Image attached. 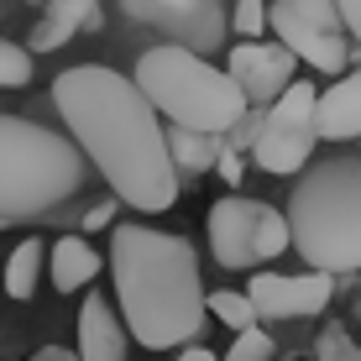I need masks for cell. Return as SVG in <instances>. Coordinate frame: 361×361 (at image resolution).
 Wrapping results in <instances>:
<instances>
[{
	"instance_id": "cell-1",
	"label": "cell",
	"mask_w": 361,
	"mask_h": 361,
	"mask_svg": "<svg viewBox=\"0 0 361 361\" xmlns=\"http://www.w3.org/2000/svg\"><path fill=\"white\" fill-rule=\"evenodd\" d=\"M58 116L105 173V183L136 209H168L178 199V163L147 90L105 63H79L53 79Z\"/></svg>"
},
{
	"instance_id": "cell-2",
	"label": "cell",
	"mask_w": 361,
	"mask_h": 361,
	"mask_svg": "<svg viewBox=\"0 0 361 361\" xmlns=\"http://www.w3.org/2000/svg\"><path fill=\"white\" fill-rule=\"evenodd\" d=\"M110 278H116L121 319L131 341L147 351H173L194 341L204 325V283L199 257L183 235L152 231V226H116L110 231Z\"/></svg>"
},
{
	"instance_id": "cell-3",
	"label": "cell",
	"mask_w": 361,
	"mask_h": 361,
	"mask_svg": "<svg viewBox=\"0 0 361 361\" xmlns=\"http://www.w3.org/2000/svg\"><path fill=\"white\" fill-rule=\"evenodd\" d=\"M84 183V147L27 116H0V226L68 204Z\"/></svg>"
},
{
	"instance_id": "cell-4",
	"label": "cell",
	"mask_w": 361,
	"mask_h": 361,
	"mask_svg": "<svg viewBox=\"0 0 361 361\" xmlns=\"http://www.w3.org/2000/svg\"><path fill=\"white\" fill-rule=\"evenodd\" d=\"M288 231H293V252L309 267L325 272L361 267V157L319 163L293 183Z\"/></svg>"
},
{
	"instance_id": "cell-5",
	"label": "cell",
	"mask_w": 361,
	"mask_h": 361,
	"mask_svg": "<svg viewBox=\"0 0 361 361\" xmlns=\"http://www.w3.org/2000/svg\"><path fill=\"white\" fill-rule=\"evenodd\" d=\"M136 84L157 105V116H168L173 126H199V131H235L246 121L252 99L241 94V84L231 73L209 68L194 47L183 42H157L136 58Z\"/></svg>"
},
{
	"instance_id": "cell-6",
	"label": "cell",
	"mask_w": 361,
	"mask_h": 361,
	"mask_svg": "<svg viewBox=\"0 0 361 361\" xmlns=\"http://www.w3.org/2000/svg\"><path fill=\"white\" fill-rule=\"evenodd\" d=\"M319 90L314 84H288L278 99L267 105L262 126H257V142H252V157L262 173H278V178H288L309 163V152H314L319 142Z\"/></svg>"
},
{
	"instance_id": "cell-7",
	"label": "cell",
	"mask_w": 361,
	"mask_h": 361,
	"mask_svg": "<svg viewBox=\"0 0 361 361\" xmlns=\"http://www.w3.org/2000/svg\"><path fill=\"white\" fill-rule=\"evenodd\" d=\"M267 27L278 32V42H288L309 68L319 73H341L345 58H351V42H345V21L335 0H272Z\"/></svg>"
},
{
	"instance_id": "cell-8",
	"label": "cell",
	"mask_w": 361,
	"mask_h": 361,
	"mask_svg": "<svg viewBox=\"0 0 361 361\" xmlns=\"http://www.w3.org/2000/svg\"><path fill=\"white\" fill-rule=\"evenodd\" d=\"M298 53L288 42H262V37H241V47H231V79L241 84V94L252 105H272L283 90L293 84Z\"/></svg>"
},
{
	"instance_id": "cell-9",
	"label": "cell",
	"mask_w": 361,
	"mask_h": 361,
	"mask_svg": "<svg viewBox=\"0 0 361 361\" xmlns=\"http://www.w3.org/2000/svg\"><path fill=\"white\" fill-rule=\"evenodd\" d=\"M330 288H335V272L325 267H309L304 278H283V272H257L252 278V304L262 319H309L330 304Z\"/></svg>"
},
{
	"instance_id": "cell-10",
	"label": "cell",
	"mask_w": 361,
	"mask_h": 361,
	"mask_svg": "<svg viewBox=\"0 0 361 361\" xmlns=\"http://www.w3.org/2000/svg\"><path fill=\"white\" fill-rule=\"evenodd\" d=\"M262 199H215L209 204V252H215L220 267L241 272V267H257V231H262Z\"/></svg>"
},
{
	"instance_id": "cell-11",
	"label": "cell",
	"mask_w": 361,
	"mask_h": 361,
	"mask_svg": "<svg viewBox=\"0 0 361 361\" xmlns=\"http://www.w3.org/2000/svg\"><path fill=\"white\" fill-rule=\"evenodd\" d=\"M126 325L110 298H84L79 309V361H126Z\"/></svg>"
},
{
	"instance_id": "cell-12",
	"label": "cell",
	"mask_w": 361,
	"mask_h": 361,
	"mask_svg": "<svg viewBox=\"0 0 361 361\" xmlns=\"http://www.w3.org/2000/svg\"><path fill=\"white\" fill-rule=\"evenodd\" d=\"M319 136L325 142H351L361 136V68H351L345 79H335L330 90H319Z\"/></svg>"
},
{
	"instance_id": "cell-13",
	"label": "cell",
	"mask_w": 361,
	"mask_h": 361,
	"mask_svg": "<svg viewBox=\"0 0 361 361\" xmlns=\"http://www.w3.org/2000/svg\"><path fill=\"white\" fill-rule=\"evenodd\" d=\"M84 27H99L94 0H47L42 21H37V32H32V47L37 53H58V47L73 42Z\"/></svg>"
},
{
	"instance_id": "cell-14",
	"label": "cell",
	"mask_w": 361,
	"mask_h": 361,
	"mask_svg": "<svg viewBox=\"0 0 361 361\" xmlns=\"http://www.w3.org/2000/svg\"><path fill=\"white\" fill-rule=\"evenodd\" d=\"M47 267H53V283L63 293L73 288H84V283H94L99 278V252L90 241H79V235H63V241L47 252Z\"/></svg>"
},
{
	"instance_id": "cell-15",
	"label": "cell",
	"mask_w": 361,
	"mask_h": 361,
	"mask_svg": "<svg viewBox=\"0 0 361 361\" xmlns=\"http://www.w3.org/2000/svg\"><path fill=\"white\" fill-rule=\"evenodd\" d=\"M168 152L178 173H204L220 163V131H199V126H173L168 131Z\"/></svg>"
},
{
	"instance_id": "cell-16",
	"label": "cell",
	"mask_w": 361,
	"mask_h": 361,
	"mask_svg": "<svg viewBox=\"0 0 361 361\" xmlns=\"http://www.w3.org/2000/svg\"><path fill=\"white\" fill-rule=\"evenodd\" d=\"M42 262H47V252H42V241H21L16 252H11V262H6V293L11 298H37V278H42Z\"/></svg>"
},
{
	"instance_id": "cell-17",
	"label": "cell",
	"mask_w": 361,
	"mask_h": 361,
	"mask_svg": "<svg viewBox=\"0 0 361 361\" xmlns=\"http://www.w3.org/2000/svg\"><path fill=\"white\" fill-rule=\"evenodd\" d=\"M204 304H209V314H215L220 325H231V330L257 325V304H252V293H231V288H220V293H209Z\"/></svg>"
},
{
	"instance_id": "cell-18",
	"label": "cell",
	"mask_w": 361,
	"mask_h": 361,
	"mask_svg": "<svg viewBox=\"0 0 361 361\" xmlns=\"http://www.w3.org/2000/svg\"><path fill=\"white\" fill-rule=\"evenodd\" d=\"M32 47L11 42V37H0V90H21V84H32Z\"/></svg>"
},
{
	"instance_id": "cell-19",
	"label": "cell",
	"mask_w": 361,
	"mask_h": 361,
	"mask_svg": "<svg viewBox=\"0 0 361 361\" xmlns=\"http://www.w3.org/2000/svg\"><path fill=\"white\" fill-rule=\"evenodd\" d=\"M226 361H272V335H267V330H257V325L235 330V341H231Z\"/></svg>"
},
{
	"instance_id": "cell-20",
	"label": "cell",
	"mask_w": 361,
	"mask_h": 361,
	"mask_svg": "<svg viewBox=\"0 0 361 361\" xmlns=\"http://www.w3.org/2000/svg\"><path fill=\"white\" fill-rule=\"evenodd\" d=\"M314 356L319 361H361V345L345 335V325H325L314 341Z\"/></svg>"
},
{
	"instance_id": "cell-21",
	"label": "cell",
	"mask_w": 361,
	"mask_h": 361,
	"mask_svg": "<svg viewBox=\"0 0 361 361\" xmlns=\"http://www.w3.org/2000/svg\"><path fill=\"white\" fill-rule=\"evenodd\" d=\"M267 0H231V27L241 37H262L267 32Z\"/></svg>"
},
{
	"instance_id": "cell-22",
	"label": "cell",
	"mask_w": 361,
	"mask_h": 361,
	"mask_svg": "<svg viewBox=\"0 0 361 361\" xmlns=\"http://www.w3.org/2000/svg\"><path fill=\"white\" fill-rule=\"evenodd\" d=\"M335 6H341V21H345V32H351L356 42H361V0H335Z\"/></svg>"
},
{
	"instance_id": "cell-23",
	"label": "cell",
	"mask_w": 361,
	"mask_h": 361,
	"mask_svg": "<svg viewBox=\"0 0 361 361\" xmlns=\"http://www.w3.org/2000/svg\"><path fill=\"white\" fill-rule=\"evenodd\" d=\"M220 178H226V183H241V152H220Z\"/></svg>"
},
{
	"instance_id": "cell-24",
	"label": "cell",
	"mask_w": 361,
	"mask_h": 361,
	"mask_svg": "<svg viewBox=\"0 0 361 361\" xmlns=\"http://www.w3.org/2000/svg\"><path fill=\"white\" fill-rule=\"evenodd\" d=\"M178 361H220V356L209 351V345H183V351H178Z\"/></svg>"
},
{
	"instance_id": "cell-25",
	"label": "cell",
	"mask_w": 361,
	"mask_h": 361,
	"mask_svg": "<svg viewBox=\"0 0 361 361\" xmlns=\"http://www.w3.org/2000/svg\"><path fill=\"white\" fill-rule=\"evenodd\" d=\"M32 361H79V351H63V345H47V351H37Z\"/></svg>"
},
{
	"instance_id": "cell-26",
	"label": "cell",
	"mask_w": 361,
	"mask_h": 361,
	"mask_svg": "<svg viewBox=\"0 0 361 361\" xmlns=\"http://www.w3.org/2000/svg\"><path fill=\"white\" fill-rule=\"evenodd\" d=\"M110 215H116V204H94V209H90V231L110 226Z\"/></svg>"
}]
</instances>
